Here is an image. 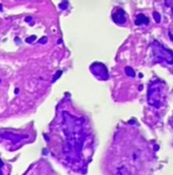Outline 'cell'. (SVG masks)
Here are the masks:
<instances>
[{"instance_id": "obj_1", "label": "cell", "mask_w": 173, "mask_h": 175, "mask_svg": "<svg viewBox=\"0 0 173 175\" xmlns=\"http://www.w3.org/2000/svg\"><path fill=\"white\" fill-rule=\"evenodd\" d=\"M35 39H36V37H35V36H32V37H30L29 39H27V42H28V43H32V42H33Z\"/></svg>"}, {"instance_id": "obj_2", "label": "cell", "mask_w": 173, "mask_h": 175, "mask_svg": "<svg viewBox=\"0 0 173 175\" xmlns=\"http://www.w3.org/2000/svg\"><path fill=\"white\" fill-rule=\"evenodd\" d=\"M31 19H32V17H27V18H26L27 21H29V20H31Z\"/></svg>"}, {"instance_id": "obj_3", "label": "cell", "mask_w": 173, "mask_h": 175, "mask_svg": "<svg viewBox=\"0 0 173 175\" xmlns=\"http://www.w3.org/2000/svg\"><path fill=\"white\" fill-rule=\"evenodd\" d=\"M0 11H2V5L0 4Z\"/></svg>"}, {"instance_id": "obj_4", "label": "cell", "mask_w": 173, "mask_h": 175, "mask_svg": "<svg viewBox=\"0 0 173 175\" xmlns=\"http://www.w3.org/2000/svg\"><path fill=\"white\" fill-rule=\"evenodd\" d=\"M0 82H1V81H0Z\"/></svg>"}]
</instances>
